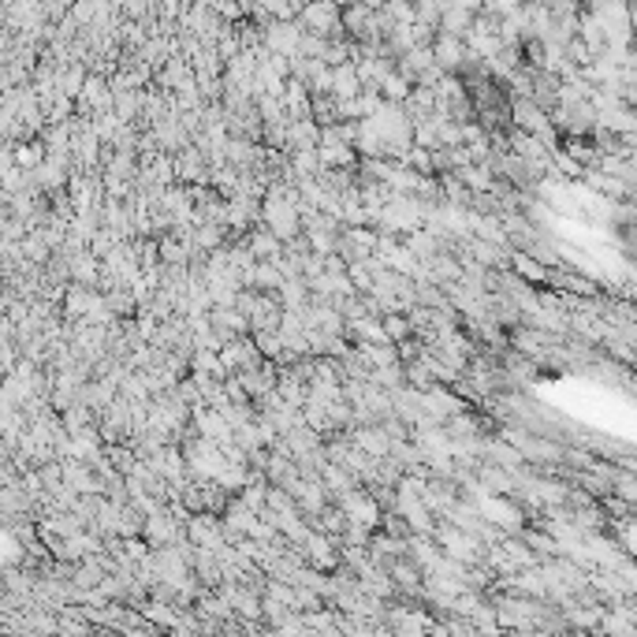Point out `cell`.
<instances>
[{
  "mask_svg": "<svg viewBox=\"0 0 637 637\" xmlns=\"http://www.w3.org/2000/svg\"><path fill=\"white\" fill-rule=\"evenodd\" d=\"M299 37H302V27L294 23V19H269L261 27V41L269 53H280V56H294L299 53Z\"/></svg>",
  "mask_w": 637,
  "mask_h": 637,
  "instance_id": "3957f363",
  "label": "cell"
},
{
  "mask_svg": "<svg viewBox=\"0 0 637 637\" xmlns=\"http://www.w3.org/2000/svg\"><path fill=\"white\" fill-rule=\"evenodd\" d=\"M507 269H511L518 280H525L529 287H544L548 284V265H541L534 253H525V250H511V253H507Z\"/></svg>",
  "mask_w": 637,
  "mask_h": 637,
  "instance_id": "277c9868",
  "label": "cell"
},
{
  "mask_svg": "<svg viewBox=\"0 0 637 637\" xmlns=\"http://www.w3.org/2000/svg\"><path fill=\"white\" fill-rule=\"evenodd\" d=\"M142 615H145V619H153V623H161V626H179V615L172 611V604H168V600H153V604H145V608H142Z\"/></svg>",
  "mask_w": 637,
  "mask_h": 637,
  "instance_id": "8fae6325",
  "label": "cell"
},
{
  "mask_svg": "<svg viewBox=\"0 0 637 637\" xmlns=\"http://www.w3.org/2000/svg\"><path fill=\"white\" fill-rule=\"evenodd\" d=\"M246 246L253 250V258H258V261H269V258H276V253H280V250H284V243H280V239H276V236H272V231H269V228H261V231H253V236L246 239Z\"/></svg>",
  "mask_w": 637,
  "mask_h": 637,
  "instance_id": "9c48e42d",
  "label": "cell"
},
{
  "mask_svg": "<svg viewBox=\"0 0 637 637\" xmlns=\"http://www.w3.org/2000/svg\"><path fill=\"white\" fill-rule=\"evenodd\" d=\"M299 27L310 30V34H321V37H332V34H343L339 27V4L335 0H306L299 8Z\"/></svg>",
  "mask_w": 637,
  "mask_h": 637,
  "instance_id": "7a4b0ae2",
  "label": "cell"
},
{
  "mask_svg": "<svg viewBox=\"0 0 637 637\" xmlns=\"http://www.w3.org/2000/svg\"><path fill=\"white\" fill-rule=\"evenodd\" d=\"M380 325H385V332H388L392 343H399V339L414 335V332H410V321H407V313H380Z\"/></svg>",
  "mask_w": 637,
  "mask_h": 637,
  "instance_id": "30bf717a",
  "label": "cell"
},
{
  "mask_svg": "<svg viewBox=\"0 0 637 637\" xmlns=\"http://www.w3.org/2000/svg\"><path fill=\"white\" fill-rule=\"evenodd\" d=\"M138 112V94H123L120 97V120H131Z\"/></svg>",
  "mask_w": 637,
  "mask_h": 637,
  "instance_id": "7c38bea8",
  "label": "cell"
},
{
  "mask_svg": "<svg viewBox=\"0 0 637 637\" xmlns=\"http://www.w3.org/2000/svg\"><path fill=\"white\" fill-rule=\"evenodd\" d=\"M351 443H358L366 455H373V459H385L388 455V448H392V436L385 433V425L380 421H373V425H362V429H354V440Z\"/></svg>",
  "mask_w": 637,
  "mask_h": 637,
  "instance_id": "5b68a950",
  "label": "cell"
},
{
  "mask_svg": "<svg viewBox=\"0 0 637 637\" xmlns=\"http://www.w3.org/2000/svg\"><path fill=\"white\" fill-rule=\"evenodd\" d=\"M328 94H332L335 101H347V97L362 94V82H358V71H354L351 60H343V63H335V68H332V87H328Z\"/></svg>",
  "mask_w": 637,
  "mask_h": 637,
  "instance_id": "8992f818",
  "label": "cell"
},
{
  "mask_svg": "<svg viewBox=\"0 0 637 637\" xmlns=\"http://www.w3.org/2000/svg\"><path fill=\"white\" fill-rule=\"evenodd\" d=\"M172 168H176V176L179 179H194V183H205V153L198 150V145H183V153H179V161H172Z\"/></svg>",
  "mask_w": 637,
  "mask_h": 637,
  "instance_id": "52a82bcc",
  "label": "cell"
},
{
  "mask_svg": "<svg viewBox=\"0 0 637 637\" xmlns=\"http://www.w3.org/2000/svg\"><path fill=\"white\" fill-rule=\"evenodd\" d=\"M410 87H414V82L407 79V75H402L399 68H392L385 79H380L376 82V94L380 97H385V101H407V94H410Z\"/></svg>",
  "mask_w": 637,
  "mask_h": 637,
  "instance_id": "ba28073f",
  "label": "cell"
},
{
  "mask_svg": "<svg viewBox=\"0 0 637 637\" xmlns=\"http://www.w3.org/2000/svg\"><path fill=\"white\" fill-rule=\"evenodd\" d=\"M335 507L343 511L347 522H362V525H369V529H376V525H380V515H385V507H380L376 496L369 492V488H362V484H354L351 492L335 496Z\"/></svg>",
  "mask_w": 637,
  "mask_h": 637,
  "instance_id": "6da1fadb",
  "label": "cell"
}]
</instances>
